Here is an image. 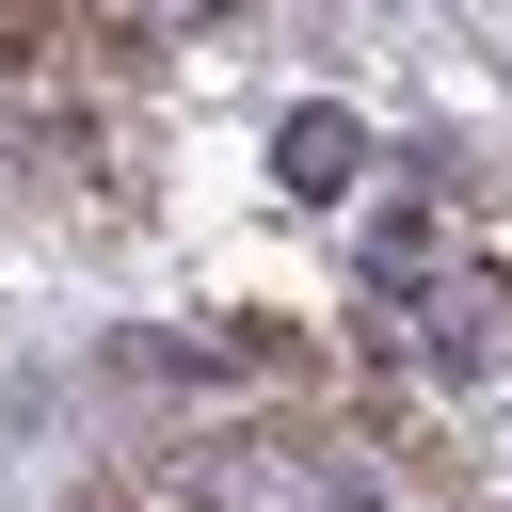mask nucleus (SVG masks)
<instances>
[{"label":"nucleus","mask_w":512,"mask_h":512,"mask_svg":"<svg viewBox=\"0 0 512 512\" xmlns=\"http://www.w3.org/2000/svg\"><path fill=\"white\" fill-rule=\"evenodd\" d=\"M144 16H208V0H144Z\"/></svg>","instance_id":"3"},{"label":"nucleus","mask_w":512,"mask_h":512,"mask_svg":"<svg viewBox=\"0 0 512 512\" xmlns=\"http://www.w3.org/2000/svg\"><path fill=\"white\" fill-rule=\"evenodd\" d=\"M48 48V0H0V64H32Z\"/></svg>","instance_id":"2"},{"label":"nucleus","mask_w":512,"mask_h":512,"mask_svg":"<svg viewBox=\"0 0 512 512\" xmlns=\"http://www.w3.org/2000/svg\"><path fill=\"white\" fill-rule=\"evenodd\" d=\"M272 176H288L304 208H352V192H368V128H352V112H288V128H272Z\"/></svg>","instance_id":"1"},{"label":"nucleus","mask_w":512,"mask_h":512,"mask_svg":"<svg viewBox=\"0 0 512 512\" xmlns=\"http://www.w3.org/2000/svg\"><path fill=\"white\" fill-rule=\"evenodd\" d=\"M80 512H112V496H80Z\"/></svg>","instance_id":"4"}]
</instances>
